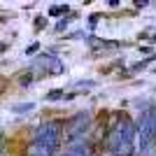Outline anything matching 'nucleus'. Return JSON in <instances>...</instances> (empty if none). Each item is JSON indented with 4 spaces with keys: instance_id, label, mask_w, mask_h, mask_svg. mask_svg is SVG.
<instances>
[{
    "instance_id": "1",
    "label": "nucleus",
    "mask_w": 156,
    "mask_h": 156,
    "mask_svg": "<svg viewBox=\"0 0 156 156\" xmlns=\"http://www.w3.org/2000/svg\"><path fill=\"white\" fill-rule=\"evenodd\" d=\"M135 130L137 126L128 117H121L107 133V149L114 156H130L135 144Z\"/></svg>"
},
{
    "instance_id": "2",
    "label": "nucleus",
    "mask_w": 156,
    "mask_h": 156,
    "mask_svg": "<svg viewBox=\"0 0 156 156\" xmlns=\"http://www.w3.org/2000/svg\"><path fill=\"white\" fill-rule=\"evenodd\" d=\"M135 126H137V149L149 151V147L154 144V137H156V114H154V110H144Z\"/></svg>"
},
{
    "instance_id": "3",
    "label": "nucleus",
    "mask_w": 156,
    "mask_h": 156,
    "mask_svg": "<svg viewBox=\"0 0 156 156\" xmlns=\"http://www.w3.org/2000/svg\"><path fill=\"white\" fill-rule=\"evenodd\" d=\"M91 126V112H79L72 119H68L63 126V140L65 142H77L86 133V128Z\"/></svg>"
},
{
    "instance_id": "4",
    "label": "nucleus",
    "mask_w": 156,
    "mask_h": 156,
    "mask_svg": "<svg viewBox=\"0 0 156 156\" xmlns=\"http://www.w3.org/2000/svg\"><path fill=\"white\" fill-rule=\"evenodd\" d=\"M58 140H61V124H56V121L42 124L37 130H35V137H33V142L44 144V147H49V149H56Z\"/></svg>"
},
{
    "instance_id": "5",
    "label": "nucleus",
    "mask_w": 156,
    "mask_h": 156,
    "mask_svg": "<svg viewBox=\"0 0 156 156\" xmlns=\"http://www.w3.org/2000/svg\"><path fill=\"white\" fill-rule=\"evenodd\" d=\"M37 65H44V68H42V75H61V72H65L63 61H58L56 56H42Z\"/></svg>"
},
{
    "instance_id": "6",
    "label": "nucleus",
    "mask_w": 156,
    "mask_h": 156,
    "mask_svg": "<svg viewBox=\"0 0 156 156\" xmlns=\"http://www.w3.org/2000/svg\"><path fill=\"white\" fill-rule=\"evenodd\" d=\"M65 156H93V154H91V147H89L86 140H77V142L70 144V149H68Z\"/></svg>"
},
{
    "instance_id": "7",
    "label": "nucleus",
    "mask_w": 156,
    "mask_h": 156,
    "mask_svg": "<svg viewBox=\"0 0 156 156\" xmlns=\"http://www.w3.org/2000/svg\"><path fill=\"white\" fill-rule=\"evenodd\" d=\"M70 12V5H51L49 7V16H63V14H68Z\"/></svg>"
},
{
    "instance_id": "8",
    "label": "nucleus",
    "mask_w": 156,
    "mask_h": 156,
    "mask_svg": "<svg viewBox=\"0 0 156 156\" xmlns=\"http://www.w3.org/2000/svg\"><path fill=\"white\" fill-rule=\"evenodd\" d=\"M93 49H105V47H119V42H112V40H91Z\"/></svg>"
},
{
    "instance_id": "9",
    "label": "nucleus",
    "mask_w": 156,
    "mask_h": 156,
    "mask_svg": "<svg viewBox=\"0 0 156 156\" xmlns=\"http://www.w3.org/2000/svg\"><path fill=\"white\" fill-rule=\"evenodd\" d=\"M58 98H63V91H61V89H54V91L47 93V100H58Z\"/></svg>"
},
{
    "instance_id": "10",
    "label": "nucleus",
    "mask_w": 156,
    "mask_h": 156,
    "mask_svg": "<svg viewBox=\"0 0 156 156\" xmlns=\"http://www.w3.org/2000/svg\"><path fill=\"white\" fill-rule=\"evenodd\" d=\"M33 107H35L33 103H26V105H16V107H14V112H28V110H33Z\"/></svg>"
},
{
    "instance_id": "11",
    "label": "nucleus",
    "mask_w": 156,
    "mask_h": 156,
    "mask_svg": "<svg viewBox=\"0 0 156 156\" xmlns=\"http://www.w3.org/2000/svg\"><path fill=\"white\" fill-rule=\"evenodd\" d=\"M44 16H40V19H35V28H37V30H42V28H44Z\"/></svg>"
},
{
    "instance_id": "12",
    "label": "nucleus",
    "mask_w": 156,
    "mask_h": 156,
    "mask_svg": "<svg viewBox=\"0 0 156 156\" xmlns=\"http://www.w3.org/2000/svg\"><path fill=\"white\" fill-rule=\"evenodd\" d=\"M30 79H33V75H23L19 82H21V86H28V84H30Z\"/></svg>"
},
{
    "instance_id": "13",
    "label": "nucleus",
    "mask_w": 156,
    "mask_h": 156,
    "mask_svg": "<svg viewBox=\"0 0 156 156\" xmlns=\"http://www.w3.org/2000/svg\"><path fill=\"white\" fill-rule=\"evenodd\" d=\"M37 47H40V44H30V47L26 49V54H35V51H37Z\"/></svg>"
},
{
    "instance_id": "14",
    "label": "nucleus",
    "mask_w": 156,
    "mask_h": 156,
    "mask_svg": "<svg viewBox=\"0 0 156 156\" xmlns=\"http://www.w3.org/2000/svg\"><path fill=\"white\" fill-rule=\"evenodd\" d=\"M147 5H149L147 0H137V2H135V7H140V9H142V7H147Z\"/></svg>"
},
{
    "instance_id": "15",
    "label": "nucleus",
    "mask_w": 156,
    "mask_h": 156,
    "mask_svg": "<svg viewBox=\"0 0 156 156\" xmlns=\"http://www.w3.org/2000/svg\"><path fill=\"white\" fill-rule=\"evenodd\" d=\"M96 21H98V14H91V19H89V23H91V26H96Z\"/></svg>"
},
{
    "instance_id": "16",
    "label": "nucleus",
    "mask_w": 156,
    "mask_h": 156,
    "mask_svg": "<svg viewBox=\"0 0 156 156\" xmlns=\"http://www.w3.org/2000/svg\"><path fill=\"white\" fill-rule=\"evenodd\" d=\"M0 156H7V154H5V151H0Z\"/></svg>"
},
{
    "instance_id": "17",
    "label": "nucleus",
    "mask_w": 156,
    "mask_h": 156,
    "mask_svg": "<svg viewBox=\"0 0 156 156\" xmlns=\"http://www.w3.org/2000/svg\"><path fill=\"white\" fill-rule=\"evenodd\" d=\"M154 72H156V68H154Z\"/></svg>"
},
{
    "instance_id": "18",
    "label": "nucleus",
    "mask_w": 156,
    "mask_h": 156,
    "mask_svg": "<svg viewBox=\"0 0 156 156\" xmlns=\"http://www.w3.org/2000/svg\"><path fill=\"white\" fill-rule=\"evenodd\" d=\"M93 156H98V154H93Z\"/></svg>"
}]
</instances>
